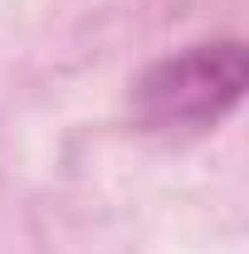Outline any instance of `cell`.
Returning a JSON list of instances; mask_svg holds the SVG:
<instances>
[{
	"label": "cell",
	"instance_id": "6da1fadb",
	"mask_svg": "<svg viewBox=\"0 0 249 254\" xmlns=\"http://www.w3.org/2000/svg\"><path fill=\"white\" fill-rule=\"evenodd\" d=\"M249 83V59L240 39L195 44L176 59H161L137 83V113L147 127H210L220 123Z\"/></svg>",
	"mask_w": 249,
	"mask_h": 254
}]
</instances>
